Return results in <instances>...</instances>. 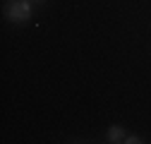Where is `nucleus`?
Wrapping results in <instances>:
<instances>
[{
    "instance_id": "nucleus-1",
    "label": "nucleus",
    "mask_w": 151,
    "mask_h": 144,
    "mask_svg": "<svg viewBox=\"0 0 151 144\" xmlns=\"http://www.w3.org/2000/svg\"><path fill=\"white\" fill-rule=\"evenodd\" d=\"M31 10H34L31 0H12V3L5 5V17L10 22H29Z\"/></svg>"
},
{
    "instance_id": "nucleus-2",
    "label": "nucleus",
    "mask_w": 151,
    "mask_h": 144,
    "mask_svg": "<svg viewBox=\"0 0 151 144\" xmlns=\"http://www.w3.org/2000/svg\"><path fill=\"white\" fill-rule=\"evenodd\" d=\"M106 137H108V142H110V144H118V142H125L127 132H125L122 127H118V125H113V127H108Z\"/></svg>"
},
{
    "instance_id": "nucleus-3",
    "label": "nucleus",
    "mask_w": 151,
    "mask_h": 144,
    "mask_svg": "<svg viewBox=\"0 0 151 144\" xmlns=\"http://www.w3.org/2000/svg\"><path fill=\"white\" fill-rule=\"evenodd\" d=\"M142 142H144V139L137 137V135H127V137H125V144H142Z\"/></svg>"
},
{
    "instance_id": "nucleus-4",
    "label": "nucleus",
    "mask_w": 151,
    "mask_h": 144,
    "mask_svg": "<svg viewBox=\"0 0 151 144\" xmlns=\"http://www.w3.org/2000/svg\"><path fill=\"white\" fill-rule=\"evenodd\" d=\"M31 3H34V5H41V3H43V0H31Z\"/></svg>"
}]
</instances>
